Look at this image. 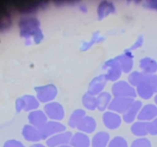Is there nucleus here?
I'll list each match as a JSON object with an SVG mask.
<instances>
[{"label": "nucleus", "mask_w": 157, "mask_h": 147, "mask_svg": "<svg viewBox=\"0 0 157 147\" xmlns=\"http://www.w3.org/2000/svg\"><path fill=\"white\" fill-rule=\"evenodd\" d=\"M72 143L76 147H87L88 145V140L84 136H79L75 138Z\"/></svg>", "instance_id": "nucleus-1"}, {"label": "nucleus", "mask_w": 157, "mask_h": 147, "mask_svg": "<svg viewBox=\"0 0 157 147\" xmlns=\"http://www.w3.org/2000/svg\"><path fill=\"white\" fill-rule=\"evenodd\" d=\"M107 137L106 136H98L94 139V147H104L107 143Z\"/></svg>", "instance_id": "nucleus-2"}, {"label": "nucleus", "mask_w": 157, "mask_h": 147, "mask_svg": "<svg viewBox=\"0 0 157 147\" xmlns=\"http://www.w3.org/2000/svg\"><path fill=\"white\" fill-rule=\"evenodd\" d=\"M109 147H127V144L124 142V139L121 138H117L112 141Z\"/></svg>", "instance_id": "nucleus-3"}, {"label": "nucleus", "mask_w": 157, "mask_h": 147, "mask_svg": "<svg viewBox=\"0 0 157 147\" xmlns=\"http://www.w3.org/2000/svg\"><path fill=\"white\" fill-rule=\"evenodd\" d=\"M5 147H23L21 143L15 141H9V142H6L5 145Z\"/></svg>", "instance_id": "nucleus-4"}, {"label": "nucleus", "mask_w": 157, "mask_h": 147, "mask_svg": "<svg viewBox=\"0 0 157 147\" xmlns=\"http://www.w3.org/2000/svg\"><path fill=\"white\" fill-rule=\"evenodd\" d=\"M32 147H44L43 145H34V146Z\"/></svg>", "instance_id": "nucleus-5"}, {"label": "nucleus", "mask_w": 157, "mask_h": 147, "mask_svg": "<svg viewBox=\"0 0 157 147\" xmlns=\"http://www.w3.org/2000/svg\"><path fill=\"white\" fill-rule=\"evenodd\" d=\"M62 147H68V146H62Z\"/></svg>", "instance_id": "nucleus-6"}]
</instances>
